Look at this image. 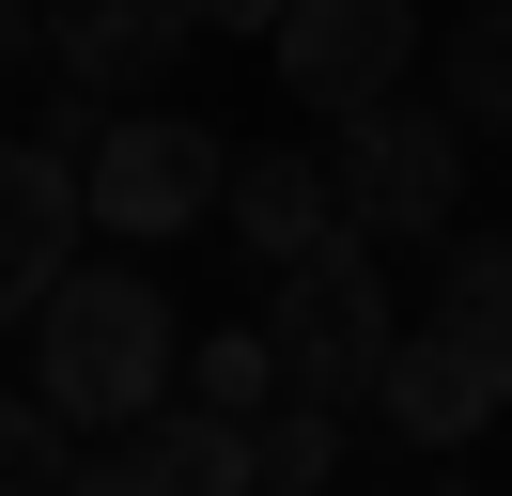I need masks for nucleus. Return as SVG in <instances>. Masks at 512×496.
I'll use <instances>...</instances> for the list:
<instances>
[{"label":"nucleus","mask_w":512,"mask_h":496,"mask_svg":"<svg viewBox=\"0 0 512 496\" xmlns=\"http://www.w3.org/2000/svg\"><path fill=\"white\" fill-rule=\"evenodd\" d=\"M171 372H187V326H171L156 264H63L32 310V388L63 403L78 434H125L171 403Z\"/></svg>","instance_id":"1"},{"label":"nucleus","mask_w":512,"mask_h":496,"mask_svg":"<svg viewBox=\"0 0 512 496\" xmlns=\"http://www.w3.org/2000/svg\"><path fill=\"white\" fill-rule=\"evenodd\" d=\"M280 388L295 403H342V419H373V388H388V357H404V295H388V264H373V233H311L280 264Z\"/></svg>","instance_id":"2"},{"label":"nucleus","mask_w":512,"mask_h":496,"mask_svg":"<svg viewBox=\"0 0 512 496\" xmlns=\"http://www.w3.org/2000/svg\"><path fill=\"white\" fill-rule=\"evenodd\" d=\"M78 186H94V233H109V248H171L187 217H218V186H233V124L171 109V93H125V124H94Z\"/></svg>","instance_id":"3"},{"label":"nucleus","mask_w":512,"mask_h":496,"mask_svg":"<svg viewBox=\"0 0 512 496\" xmlns=\"http://www.w3.org/2000/svg\"><path fill=\"white\" fill-rule=\"evenodd\" d=\"M326 186H342V217L373 248H419V233L466 217V124L373 93V109H342V140H326Z\"/></svg>","instance_id":"4"},{"label":"nucleus","mask_w":512,"mask_h":496,"mask_svg":"<svg viewBox=\"0 0 512 496\" xmlns=\"http://www.w3.org/2000/svg\"><path fill=\"white\" fill-rule=\"evenodd\" d=\"M280 93L295 109H373V93H404V47H419V0H280Z\"/></svg>","instance_id":"5"},{"label":"nucleus","mask_w":512,"mask_h":496,"mask_svg":"<svg viewBox=\"0 0 512 496\" xmlns=\"http://www.w3.org/2000/svg\"><path fill=\"white\" fill-rule=\"evenodd\" d=\"M373 419H404V450H466V434H497V419H512V341H497V326H450V310L404 326Z\"/></svg>","instance_id":"6"},{"label":"nucleus","mask_w":512,"mask_h":496,"mask_svg":"<svg viewBox=\"0 0 512 496\" xmlns=\"http://www.w3.org/2000/svg\"><path fill=\"white\" fill-rule=\"evenodd\" d=\"M78 248H94V186H78V155L0 124V326H32L47 279H63Z\"/></svg>","instance_id":"7"},{"label":"nucleus","mask_w":512,"mask_h":496,"mask_svg":"<svg viewBox=\"0 0 512 496\" xmlns=\"http://www.w3.org/2000/svg\"><path fill=\"white\" fill-rule=\"evenodd\" d=\"M202 47L187 0H47V62L78 93H171V62Z\"/></svg>","instance_id":"8"},{"label":"nucleus","mask_w":512,"mask_h":496,"mask_svg":"<svg viewBox=\"0 0 512 496\" xmlns=\"http://www.w3.org/2000/svg\"><path fill=\"white\" fill-rule=\"evenodd\" d=\"M218 217H233V248H249L264 279H280L311 233H342V186H326V155H295V140H233V186H218Z\"/></svg>","instance_id":"9"},{"label":"nucleus","mask_w":512,"mask_h":496,"mask_svg":"<svg viewBox=\"0 0 512 496\" xmlns=\"http://www.w3.org/2000/svg\"><path fill=\"white\" fill-rule=\"evenodd\" d=\"M140 465H156L171 496H249V419H233V403H156V419H140Z\"/></svg>","instance_id":"10"},{"label":"nucleus","mask_w":512,"mask_h":496,"mask_svg":"<svg viewBox=\"0 0 512 496\" xmlns=\"http://www.w3.org/2000/svg\"><path fill=\"white\" fill-rule=\"evenodd\" d=\"M342 465H357V434H342V403H264V419H249V496H326V481H342Z\"/></svg>","instance_id":"11"},{"label":"nucleus","mask_w":512,"mask_h":496,"mask_svg":"<svg viewBox=\"0 0 512 496\" xmlns=\"http://www.w3.org/2000/svg\"><path fill=\"white\" fill-rule=\"evenodd\" d=\"M435 93H450V124H497L512 140V0H466V16H450V47H435Z\"/></svg>","instance_id":"12"},{"label":"nucleus","mask_w":512,"mask_h":496,"mask_svg":"<svg viewBox=\"0 0 512 496\" xmlns=\"http://www.w3.org/2000/svg\"><path fill=\"white\" fill-rule=\"evenodd\" d=\"M78 481V419L47 388H0V496H63Z\"/></svg>","instance_id":"13"},{"label":"nucleus","mask_w":512,"mask_h":496,"mask_svg":"<svg viewBox=\"0 0 512 496\" xmlns=\"http://www.w3.org/2000/svg\"><path fill=\"white\" fill-rule=\"evenodd\" d=\"M187 388H202V403H233V419H264V403H280V341H264V326L187 341Z\"/></svg>","instance_id":"14"},{"label":"nucleus","mask_w":512,"mask_h":496,"mask_svg":"<svg viewBox=\"0 0 512 496\" xmlns=\"http://www.w3.org/2000/svg\"><path fill=\"white\" fill-rule=\"evenodd\" d=\"M435 310H450V326H497V341H512V233L435 248Z\"/></svg>","instance_id":"15"},{"label":"nucleus","mask_w":512,"mask_h":496,"mask_svg":"<svg viewBox=\"0 0 512 496\" xmlns=\"http://www.w3.org/2000/svg\"><path fill=\"white\" fill-rule=\"evenodd\" d=\"M47 62V0H0V78H32Z\"/></svg>","instance_id":"16"},{"label":"nucleus","mask_w":512,"mask_h":496,"mask_svg":"<svg viewBox=\"0 0 512 496\" xmlns=\"http://www.w3.org/2000/svg\"><path fill=\"white\" fill-rule=\"evenodd\" d=\"M202 31H280V0H187Z\"/></svg>","instance_id":"17"}]
</instances>
